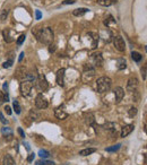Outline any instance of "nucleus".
<instances>
[{
  "label": "nucleus",
  "mask_w": 147,
  "mask_h": 165,
  "mask_svg": "<svg viewBox=\"0 0 147 165\" xmlns=\"http://www.w3.org/2000/svg\"><path fill=\"white\" fill-rule=\"evenodd\" d=\"M97 2H99V5H101V6L109 7L113 3V0H97Z\"/></svg>",
  "instance_id": "obj_24"
},
{
  "label": "nucleus",
  "mask_w": 147,
  "mask_h": 165,
  "mask_svg": "<svg viewBox=\"0 0 147 165\" xmlns=\"http://www.w3.org/2000/svg\"><path fill=\"white\" fill-rule=\"evenodd\" d=\"M7 89H8V84L5 83V84H3V90H7Z\"/></svg>",
  "instance_id": "obj_44"
},
{
  "label": "nucleus",
  "mask_w": 147,
  "mask_h": 165,
  "mask_svg": "<svg viewBox=\"0 0 147 165\" xmlns=\"http://www.w3.org/2000/svg\"><path fill=\"white\" fill-rule=\"evenodd\" d=\"M120 146H121L120 144H117V145H113V146H111V147H108L107 152H110V153H111V152H117V150L120 148Z\"/></svg>",
  "instance_id": "obj_29"
},
{
  "label": "nucleus",
  "mask_w": 147,
  "mask_h": 165,
  "mask_svg": "<svg viewBox=\"0 0 147 165\" xmlns=\"http://www.w3.org/2000/svg\"><path fill=\"white\" fill-rule=\"evenodd\" d=\"M117 68L119 69V70H123V69L127 68V61H126L125 58L117 59Z\"/></svg>",
  "instance_id": "obj_15"
},
{
  "label": "nucleus",
  "mask_w": 147,
  "mask_h": 165,
  "mask_svg": "<svg viewBox=\"0 0 147 165\" xmlns=\"http://www.w3.org/2000/svg\"><path fill=\"white\" fill-rule=\"evenodd\" d=\"M96 152V149L95 148H86V149H83L79 152V155L80 156H88L91 155V154H93V153Z\"/></svg>",
  "instance_id": "obj_21"
},
{
  "label": "nucleus",
  "mask_w": 147,
  "mask_h": 165,
  "mask_svg": "<svg viewBox=\"0 0 147 165\" xmlns=\"http://www.w3.org/2000/svg\"><path fill=\"white\" fill-rule=\"evenodd\" d=\"M23 58H24V52H22L21 54H19V58H18V62H22Z\"/></svg>",
  "instance_id": "obj_42"
},
{
  "label": "nucleus",
  "mask_w": 147,
  "mask_h": 165,
  "mask_svg": "<svg viewBox=\"0 0 147 165\" xmlns=\"http://www.w3.org/2000/svg\"><path fill=\"white\" fill-rule=\"evenodd\" d=\"M35 16H36V19H41V17H42V14H41L40 10H36V11H35Z\"/></svg>",
  "instance_id": "obj_40"
},
{
  "label": "nucleus",
  "mask_w": 147,
  "mask_h": 165,
  "mask_svg": "<svg viewBox=\"0 0 147 165\" xmlns=\"http://www.w3.org/2000/svg\"><path fill=\"white\" fill-rule=\"evenodd\" d=\"M34 154H30V156H28V157H27V162H30V163H31V162H33V161H34Z\"/></svg>",
  "instance_id": "obj_38"
},
{
  "label": "nucleus",
  "mask_w": 147,
  "mask_h": 165,
  "mask_svg": "<svg viewBox=\"0 0 147 165\" xmlns=\"http://www.w3.org/2000/svg\"><path fill=\"white\" fill-rule=\"evenodd\" d=\"M2 164L3 165H14L15 164V161H14V158L11 157L10 155H5V157H3L2 159Z\"/></svg>",
  "instance_id": "obj_19"
},
{
  "label": "nucleus",
  "mask_w": 147,
  "mask_h": 165,
  "mask_svg": "<svg viewBox=\"0 0 147 165\" xmlns=\"http://www.w3.org/2000/svg\"><path fill=\"white\" fill-rule=\"evenodd\" d=\"M24 145H25V146H26V149H27L28 152H30V150H31V147H30V145H28L27 143H24Z\"/></svg>",
  "instance_id": "obj_43"
},
{
  "label": "nucleus",
  "mask_w": 147,
  "mask_h": 165,
  "mask_svg": "<svg viewBox=\"0 0 147 165\" xmlns=\"http://www.w3.org/2000/svg\"><path fill=\"white\" fill-rule=\"evenodd\" d=\"M13 59H10V60H7V61H5L3 62V65H2V67L3 68H10L11 66H13Z\"/></svg>",
  "instance_id": "obj_31"
},
{
  "label": "nucleus",
  "mask_w": 147,
  "mask_h": 165,
  "mask_svg": "<svg viewBox=\"0 0 147 165\" xmlns=\"http://www.w3.org/2000/svg\"><path fill=\"white\" fill-rule=\"evenodd\" d=\"M131 58L134 61H136V62H140L141 59H143V56H141L139 52H136V51H132L131 52Z\"/></svg>",
  "instance_id": "obj_22"
},
{
  "label": "nucleus",
  "mask_w": 147,
  "mask_h": 165,
  "mask_svg": "<svg viewBox=\"0 0 147 165\" xmlns=\"http://www.w3.org/2000/svg\"><path fill=\"white\" fill-rule=\"evenodd\" d=\"M32 88H33V83L30 80H23L21 83V92H22L23 96H27L31 93Z\"/></svg>",
  "instance_id": "obj_3"
},
{
  "label": "nucleus",
  "mask_w": 147,
  "mask_h": 165,
  "mask_svg": "<svg viewBox=\"0 0 147 165\" xmlns=\"http://www.w3.org/2000/svg\"><path fill=\"white\" fill-rule=\"evenodd\" d=\"M141 76H143V79L146 80V66H144V67L141 68Z\"/></svg>",
  "instance_id": "obj_34"
},
{
  "label": "nucleus",
  "mask_w": 147,
  "mask_h": 165,
  "mask_svg": "<svg viewBox=\"0 0 147 165\" xmlns=\"http://www.w3.org/2000/svg\"><path fill=\"white\" fill-rule=\"evenodd\" d=\"M134 128H135V126L134 125H131V123H130V125H126V126H123V127H122V129H121V137H127V136H128V135H130L132 132V130H134Z\"/></svg>",
  "instance_id": "obj_10"
},
{
  "label": "nucleus",
  "mask_w": 147,
  "mask_h": 165,
  "mask_svg": "<svg viewBox=\"0 0 147 165\" xmlns=\"http://www.w3.org/2000/svg\"><path fill=\"white\" fill-rule=\"evenodd\" d=\"M39 156H40L41 158H48V157L50 156V153L45 149H40V152H39Z\"/></svg>",
  "instance_id": "obj_26"
},
{
  "label": "nucleus",
  "mask_w": 147,
  "mask_h": 165,
  "mask_svg": "<svg viewBox=\"0 0 147 165\" xmlns=\"http://www.w3.org/2000/svg\"><path fill=\"white\" fill-rule=\"evenodd\" d=\"M113 92H114V96H116V102L120 103L122 101V99L125 97V89L120 87V86H118V87L114 88Z\"/></svg>",
  "instance_id": "obj_7"
},
{
  "label": "nucleus",
  "mask_w": 147,
  "mask_h": 165,
  "mask_svg": "<svg viewBox=\"0 0 147 165\" xmlns=\"http://www.w3.org/2000/svg\"><path fill=\"white\" fill-rule=\"evenodd\" d=\"M128 114L130 118H134L135 115L137 114V109H136V108H130L128 111Z\"/></svg>",
  "instance_id": "obj_30"
},
{
  "label": "nucleus",
  "mask_w": 147,
  "mask_h": 165,
  "mask_svg": "<svg viewBox=\"0 0 147 165\" xmlns=\"http://www.w3.org/2000/svg\"><path fill=\"white\" fill-rule=\"evenodd\" d=\"M76 2V0H65L63 1V5H72V3H75Z\"/></svg>",
  "instance_id": "obj_35"
},
{
  "label": "nucleus",
  "mask_w": 147,
  "mask_h": 165,
  "mask_svg": "<svg viewBox=\"0 0 147 165\" xmlns=\"http://www.w3.org/2000/svg\"><path fill=\"white\" fill-rule=\"evenodd\" d=\"M88 10H90V9H87V8H78V9H75L74 11H72V15L79 17V16L85 15V14L87 13Z\"/></svg>",
  "instance_id": "obj_20"
},
{
  "label": "nucleus",
  "mask_w": 147,
  "mask_h": 165,
  "mask_svg": "<svg viewBox=\"0 0 147 165\" xmlns=\"http://www.w3.org/2000/svg\"><path fill=\"white\" fill-rule=\"evenodd\" d=\"M111 85H112V80H111V78L107 77V76L100 77L96 80V90L101 94L105 93V92L110 90Z\"/></svg>",
  "instance_id": "obj_2"
},
{
  "label": "nucleus",
  "mask_w": 147,
  "mask_h": 165,
  "mask_svg": "<svg viewBox=\"0 0 147 165\" xmlns=\"http://www.w3.org/2000/svg\"><path fill=\"white\" fill-rule=\"evenodd\" d=\"M25 75H26V68L24 67V66H19L18 68L16 69L15 77L18 78V79H23V80H24Z\"/></svg>",
  "instance_id": "obj_12"
},
{
  "label": "nucleus",
  "mask_w": 147,
  "mask_h": 165,
  "mask_svg": "<svg viewBox=\"0 0 147 165\" xmlns=\"http://www.w3.org/2000/svg\"><path fill=\"white\" fill-rule=\"evenodd\" d=\"M1 132H2V135L6 138L8 137V139H11V137H13V130L8 127H3L2 129H1Z\"/></svg>",
  "instance_id": "obj_17"
},
{
  "label": "nucleus",
  "mask_w": 147,
  "mask_h": 165,
  "mask_svg": "<svg viewBox=\"0 0 147 165\" xmlns=\"http://www.w3.org/2000/svg\"><path fill=\"white\" fill-rule=\"evenodd\" d=\"M13 106H14V111L16 112V114H19V113L22 112V109H21V105H19L18 101H16V100L14 101Z\"/></svg>",
  "instance_id": "obj_25"
},
{
  "label": "nucleus",
  "mask_w": 147,
  "mask_h": 165,
  "mask_svg": "<svg viewBox=\"0 0 147 165\" xmlns=\"http://www.w3.org/2000/svg\"><path fill=\"white\" fill-rule=\"evenodd\" d=\"M5 111H6V113H7V114H8V115L11 114V108H10V106L7 105L6 108H5Z\"/></svg>",
  "instance_id": "obj_37"
},
{
  "label": "nucleus",
  "mask_w": 147,
  "mask_h": 165,
  "mask_svg": "<svg viewBox=\"0 0 147 165\" xmlns=\"http://www.w3.org/2000/svg\"><path fill=\"white\" fill-rule=\"evenodd\" d=\"M36 80H38V85H39V87H40L41 90H43V92L48 90V88H49V84H48V80L45 79V77H44L42 74H39Z\"/></svg>",
  "instance_id": "obj_6"
},
{
  "label": "nucleus",
  "mask_w": 147,
  "mask_h": 165,
  "mask_svg": "<svg viewBox=\"0 0 147 165\" xmlns=\"http://www.w3.org/2000/svg\"><path fill=\"white\" fill-rule=\"evenodd\" d=\"M88 35L92 36V49H95L97 47V43H99V35L96 33H93V32L88 33Z\"/></svg>",
  "instance_id": "obj_16"
},
{
  "label": "nucleus",
  "mask_w": 147,
  "mask_h": 165,
  "mask_svg": "<svg viewBox=\"0 0 147 165\" xmlns=\"http://www.w3.org/2000/svg\"><path fill=\"white\" fill-rule=\"evenodd\" d=\"M113 45L116 47V49L120 52H123L126 50V43L123 39L119 35H117V36H113Z\"/></svg>",
  "instance_id": "obj_4"
},
{
  "label": "nucleus",
  "mask_w": 147,
  "mask_h": 165,
  "mask_svg": "<svg viewBox=\"0 0 147 165\" xmlns=\"http://www.w3.org/2000/svg\"><path fill=\"white\" fill-rule=\"evenodd\" d=\"M36 36H38V40L40 41L41 43L45 44V45L52 44V42L54 40V33L51 27L42 28L39 33H36Z\"/></svg>",
  "instance_id": "obj_1"
},
{
  "label": "nucleus",
  "mask_w": 147,
  "mask_h": 165,
  "mask_svg": "<svg viewBox=\"0 0 147 165\" xmlns=\"http://www.w3.org/2000/svg\"><path fill=\"white\" fill-rule=\"evenodd\" d=\"M2 35H3V40L6 41L7 43H10V42H13L14 41V39L10 36V30H8V28H6V30L2 32Z\"/></svg>",
  "instance_id": "obj_18"
},
{
  "label": "nucleus",
  "mask_w": 147,
  "mask_h": 165,
  "mask_svg": "<svg viewBox=\"0 0 147 165\" xmlns=\"http://www.w3.org/2000/svg\"><path fill=\"white\" fill-rule=\"evenodd\" d=\"M35 105L36 108L40 110H43V109H47L48 105H49V103H48L47 99L43 96V94H39L36 99H35Z\"/></svg>",
  "instance_id": "obj_5"
},
{
  "label": "nucleus",
  "mask_w": 147,
  "mask_h": 165,
  "mask_svg": "<svg viewBox=\"0 0 147 165\" xmlns=\"http://www.w3.org/2000/svg\"><path fill=\"white\" fill-rule=\"evenodd\" d=\"M65 69L61 68L59 69L58 71H57V76H56V80H57V84L59 85V86H63V79H65Z\"/></svg>",
  "instance_id": "obj_9"
},
{
  "label": "nucleus",
  "mask_w": 147,
  "mask_h": 165,
  "mask_svg": "<svg viewBox=\"0 0 147 165\" xmlns=\"http://www.w3.org/2000/svg\"><path fill=\"white\" fill-rule=\"evenodd\" d=\"M54 115H56V118L59 119V120H65V119L68 118V114H67L63 110L60 109V108L56 109V111H54Z\"/></svg>",
  "instance_id": "obj_14"
},
{
  "label": "nucleus",
  "mask_w": 147,
  "mask_h": 165,
  "mask_svg": "<svg viewBox=\"0 0 147 165\" xmlns=\"http://www.w3.org/2000/svg\"><path fill=\"white\" fill-rule=\"evenodd\" d=\"M0 121L2 122L3 125H6V123H7V120L5 119V117H3V114L1 112H0Z\"/></svg>",
  "instance_id": "obj_36"
},
{
  "label": "nucleus",
  "mask_w": 147,
  "mask_h": 165,
  "mask_svg": "<svg viewBox=\"0 0 147 165\" xmlns=\"http://www.w3.org/2000/svg\"><path fill=\"white\" fill-rule=\"evenodd\" d=\"M30 117L32 118V120H38V119L40 118V114H39L36 111H34V110H31V111H30Z\"/></svg>",
  "instance_id": "obj_28"
},
{
  "label": "nucleus",
  "mask_w": 147,
  "mask_h": 165,
  "mask_svg": "<svg viewBox=\"0 0 147 165\" xmlns=\"http://www.w3.org/2000/svg\"><path fill=\"white\" fill-rule=\"evenodd\" d=\"M18 134L22 136L23 138H25V134H24V131H23V129L22 128H18Z\"/></svg>",
  "instance_id": "obj_41"
},
{
  "label": "nucleus",
  "mask_w": 147,
  "mask_h": 165,
  "mask_svg": "<svg viewBox=\"0 0 147 165\" xmlns=\"http://www.w3.org/2000/svg\"><path fill=\"white\" fill-rule=\"evenodd\" d=\"M92 59H93L95 67H101L102 63H103V57H102L101 53H94V54H92Z\"/></svg>",
  "instance_id": "obj_11"
},
{
  "label": "nucleus",
  "mask_w": 147,
  "mask_h": 165,
  "mask_svg": "<svg viewBox=\"0 0 147 165\" xmlns=\"http://www.w3.org/2000/svg\"><path fill=\"white\" fill-rule=\"evenodd\" d=\"M8 14H9V10L3 9L2 11H1V14H0V19H1V21H6L7 17H8Z\"/></svg>",
  "instance_id": "obj_27"
},
{
  "label": "nucleus",
  "mask_w": 147,
  "mask_h": 165,
  "mask_svg": "<svg viewBox=\"0 0 147 165\" xmlns=\"http://www.w3.org/2000/svg\"><path fill=\"white\" fill-rule=\"evenodd\" d=\"M38 165H56V164L52 161H41V162H38Z\"/></svg>",
  "instance_id": "obj_32"
},
{
  "label": "nucleus",
  "mask_w": 147,
  "mask_h": 165,
  "mask_svg": "<svg viewBox=\"0 0 147 165\" xmlns=\"http://www.w3.org/2000/svg\"><path fill=\"white\" fill-rule=\"evenodd\" d=\"M84 119H85L86 125H88V126H93L94 123H95V117H94V114H93V113H91V112L85 113Z\"/></svg>",
  "instance_id": "obj_13"
},
{
  "label": "nucleus",
  "mask_w": 147,
  "mask_h": 165,
  "mask_svg": "<svg viewBox=\"0 0 147 165\" xmlns=\"http://www.w3.org/2000/svg\"><path fill=\"white\" fill-rule=\"evenodd\" d=\"M49 51H50L51 53L54 52V51H56V45H54V44H50V47H49Z\"/></svg>",
  "instance_id": "obj_39"
},
{
  "label": "nucleus",
  "mask_w": 147,
  "mask_h": 165,
  "mask_svg": "<svg viewBox=\"0 0 147 165\" xmlns=\"http://www.w3.org/2000/svg\"><path fill=\"white\" fill-rule=\"evenodd\" d=\"M138 87V79L136 77H131L127 83V89L130 90V92H134L136 90V88Z\"/></svg>",
  "instance_id": "obj_8"
},
{
  "label": "nucleus",
  "mask_w": 147,
  "mask_h": 165,
  "mask_svg": "<svg viewBox=\"0 0 147 165\" xmlns=\"http://www.w3.org/2000/svg\"><path fill=\"white\" fill-rule=\"evenodd\" d=\"M25 38H26L25 34H22V35H21V36L18 38V40H17V45H22L23 42L25 41Z\"/></svg>",
  "instance_id": "obj_33"
},
{
  "label": "nucleus",
  "mask_w": 147,
  "mask_h": 165,
  "mask_svg": "<svg viewBox=\"0 0 147 165\" xmlns=\"http://www.w3.org/2000/svg\"><path fill=\"white\" fill-rule=\"evenodd\" d=\"M8 101H9V95H8V93H5L2 90H0V103L8 102Z\"/></svg>",
  "instance_id": "obj_23"
}]
</instances>
